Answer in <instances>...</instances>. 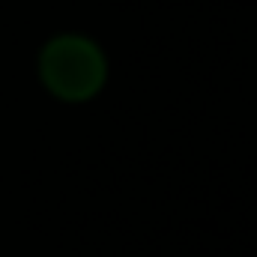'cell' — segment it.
<instances>
[{
  "label": "cell",
  "mask_w": 257,
  "mask_h": 257,
  "mask_svg": "<svg viewBox=\"0 0 257 257\" xmlns=\"http://www.w3.org/2000/svg\"><path fill=\"white\" fill-rule=\"evenodd\" d=\"M39 78L60 102H90L108 81V57L90 36L60 33L39 51Z\"/></svg>",
  "instance_id": "cell-1"
}]
</instances>
